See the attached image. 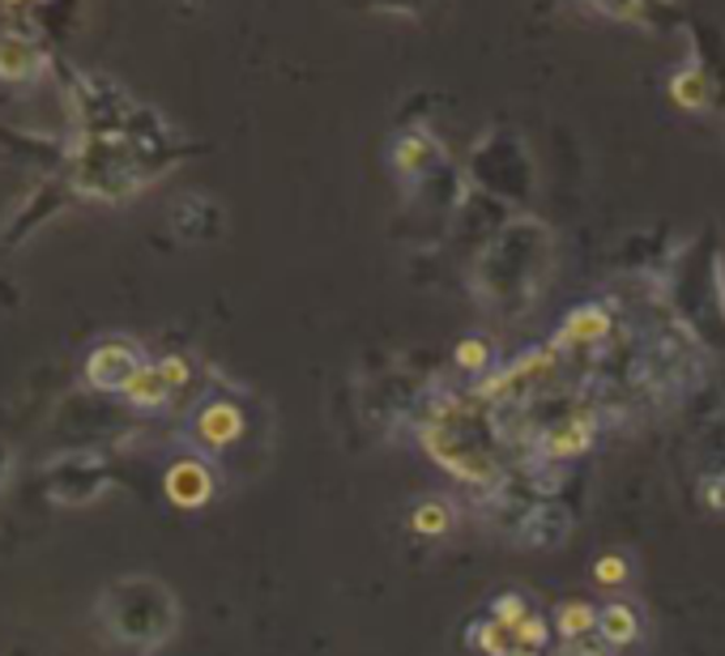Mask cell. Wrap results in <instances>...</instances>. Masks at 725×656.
Returning <instances> with one entry per match:
<instances>
[{"instance_id":"6da1fadb","label":"cell","mask_w":725,"mask_h":656,"mask_svg":"<svg viewBox=\"0 0 725 656\" xmlns=\"http://www.w3.org/2000/svg\"><path fill=\"white\" fill-rule=\"evenodd\" d=\"M99 623L108 627L115 644L137 648V653H159L180 627V605L167 584L150 575H129L103 588L99 597Z\"/></svg>"},{"instance_id":"7a4b0ae2","label":"cell","mask_w":725,"mask_h":656,"mask_svg":"<svg viewBox=\"0 0 725 656\" xmlns=\"http://www.w3.org/2000/svg\"><path fill=\"white\" fill-rule=\"evenodd\" d=\"M141 367H145V358H141L137 341L108 337L85 355V383L94 392H124Z\"/></svg>"},{"instance_id":"3957f363","label":"cell","mask_w":725,"mask_h":656,"mask_svg":"<svg viewBox=\"0 0 725 656\" xmlns=\"http://www.w3.org/2000/svg\"><path fill=\"white\" fill-rule=\"evenodd\" d=\"M193 435L205 452H223V448H231L235 439L244 435V413H239L235 401H226V397L205 401L193 418Z\"/></svg>"},{"instance_id":"277c9868","label":"cell","mask_w":725,"mask_h":656,"mask_svg":"<svg viewBox=\"0 0 725 656\" xmlns=\"http://www.w3.org/2000/svg\"><path fill=\"white\" fill-rule=\"evenodd\" d=\"M163 491L175 508H205L214 499V473L196 457H180L163 478Z\"/></svg>"},{"instance_id":"5b68a950","label":"cell","mask_w":725,"mask_h":656,"mask_svg":"<svg viewBox=\"0 0 725 656\" xmlns=\"http://www.w3.org/2000/svg\"><path fill=\"white\" fill-rule=\"evenodd\" d=\"M641 635H644V618L627 597H611L606 605H598V639L606 648H632Z\"/></svg>"},{"instance_id":"8992f818","label":"cell","mask_w":725,"mask_h":656,"mask_svg":"<svg viewBox=\"0 0 725 656\" xmlns=\"http://www.w3.org/2000/svg\"><path fill=\"white\" fill-rule=\"evenodd\" d=\"M124 401L133 406V410H163L171 401V388L163 380V371H159V362H145L133 383L124 388Z\"/></svg>"},{"instance_id":"52a82bcc","label":"cell","mask_w":725,"mask_h":656,"mask_svg":"<svg viewBox=\"0 0 725 656\" xmlns=\"http://www.w3.org/2000/svg\"><path fill=\"white\" fill-rule=\"evenodd\" d=\"M39 69V52L22 43L18 34H4L0 39V82H22Z\"/></svg>"},{"instance_id":"ba28073f","label":"cell","mask_w":725,"mask_h":656,"mask_svg":"<svg viewBox=\"0 0 725 656\" xmlns=\"http://www.w3.org/2000/svg\"><path fill=\"white\" fill-rule=\"evenodd\" d=\"M555 635L568 644V639H589L598 635V609L589 602H563L555 609Z\"/></svg>"},{"instance_id":"9c48e42d","label":"cell","mask_w":725,"mask_h":656,"mask_svg":"<svg viewBox=\"0 0 725 656\" xmlns=\"http://www.w3.org/2000/svg\"><path fill=\"white\" fill-rule=\"evenodd\" d=\"M606 332H611V316H606L602 307H581V311L568 316L563 341H598V337H606Z\"/></svg>"},{"instance_id":"30bf717a","label":"cell","mask_w":725,"mask_h":656,"mask_svg":"<svg viewBox=\"0 0 725 656\" xmlns=\"http://www.w3.org/2000/svg\"><path fill=\"white\" fill-rule=\"evenodd\" d=\"M470 644H474L478 653L487 656H512L521 644H517V631L496 623V618H487V623H478L474 635H470Z\"/></svg>"},{"instance_id":"8fae6325","label":"cell","mask_w":725,"mask_h":656,"mask_svg":"<svg viewBox=\"0 0 725 656\" xmlns=\"http://www.w3.org/2000/svg\"><path fill=\"white\" fill-rule=\"evenodd\" d=\"M410 529L422 533V537H440V533L452 529V508L440 503V499H422L419 508L410 512Z\"/></svg>"},{"instance_id":"7c38bea8","label":"cell","mask_w":725,"mask_h":656,"mask_svg":"<svg viewBox=\"0 0 725 656\" xmlns=\"http://www.w3.org/2000/svg\"><path fill=\"white\" fill-rule=\"evenodd\" d=\"M533 609H530V602H525V593H500L496 602H491V618L496 623H503V627H521L525 618H530Z\"/></svg>"},{"instance_id":"4fadbf2b","label":"cell","mask_w":725,"mask_h":656,"mask_svg":"<svg viewBox=\"0 0 725 656\" xmlns=\"http://www.w3.org/2000/svg\"><path fill=\"white\" fill-rule=\"evenodd\" d=\"M627 575H632V567H627L623 554H602V558L593 563V580H598L602 588H619Z\"/></svg>"},{"instance_id":"5bb4252c","label":"cell","mask_w":725,"mask_h":656,"mask_svg":"<svg viewBox=\"0 0 725 656\" xmlns=\"http://www.w3.org/2000/svg\"><path fill=\"white\" fill-rule=\"evenodd\" d=\"M551 631L555 627H551L542 614H530V618L517 627V644H521V648H533V653H542V648L551 644Z\"/></svg>"},{"instance_id":"9a60e30c","label":"cell","mask_w":725,"mask_h":656,"mask_svg":"<svg viewBox=\"0 0 725 656\" xmlns=\"http://www.w3.org/2000/svg\"><path fill=\"white\" fill-rule=\"evenodd\" d=\"M674 99L683 103V107H704L708 103V85L700 73H678L674 78Z\"/></svg>"},{"instance_id":"2e32d148","label":"cell","mask_w":725,"mask_h":656,"mask_svg":"<svg viewBox=\"0 0 725 656\" xmlns=\"http://www.w3.org/2000/svg\"><path fill=\"white\" fill-rule=\"evenodd\" d=\"M491 362V346L482 341V337H466L461 346H457V367L461 371H482Z\"/></svg>"},{"instance_id":"e0dca14e","label":"cell","mask_w":725,"mask_h":656,"mask_svg":"<svg viewBox=\"0 0 725 656\" xmlns=\"http://www.w3.org/2000/svg\"><path fill=\"white\" fill-rule=\"evenodd\" d=\"M159 371H163V380H167L171 392H175V388H188V380H193V367H188V358H180V355L159 358Z\"/></svg>"},{"instance_id":"ac0fdd59","label":"cell","mask_w":725,"mask_h":656,"mask_svg":"<svg viewBox=\"0 0 725 656\" xmlns=\"http://www.w3.org/2000/svg\"><path fill=\"white\" fill-rule=\"evenodd\" d=\"M700 499H704V508H713V512L725 516V478H704L700 482Z\"/></svg>"},{"instance_id":"d6986e66","label":"cell","mask_w":725,"mask_h":656,"mask_svg":"<svg viewBox=\"0 0 725 656\" xmlns=\"http://www.w3.org/2000/svg\"><path fill=\"white\" fill-rule=\"evenodd\" d=\"M512 656H542V653H533V648H517Z\"/></svg>"},{"instance_id":"ffe728a7","label":"cell","mask_w":725,"mask_h":656,"mask_svg":"<svg viewBox=\"0 0 725 656\" xmlns=\"http://www.w3.org/2000/svg\"><path fill=\"white\" fill-rule=\"evenodd\" d=\"M13 4H18V0H13Z\"/></svg>"}]
</instances>
